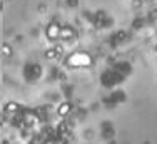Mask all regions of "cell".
<instances>
[{"instance_id":"cell-1","label":"cell","mask_w":157,"mask_h":144,"mask_svg":"<svg viewBox=\"0 0 157 144\" xmlns=\"http://www.w3.org/2000/svg\"><path fill=\"white\" fill-rule=\"evenodd\" d=\"M60 30H62V29H59V25L52 24V25H49V29H47V35L50 37V39H57V37H60Z\"/></svg>"},{"instance_id":"cell-2","label":"cell","mask_w":157,"mask_h":144,"mask_svg":"<svg viewBox=\"0 0 157 144\" xmlns=\"http://www.w3.org/2000/svg\"><path fill=\"white\" fill-rule=\"evenodd\" d=\"M69 112H70V104L69 102L62 104V106L59 107V114H60V116H67Z\"/></svg>"},{"instance_id":"cell-3","label":"cell","mask_w":157,"mask_h":144,"mask_svg":"<svg viewBox=\"0 0 157 144\" xmlns=\"http://www.w3.org/2000/svg\"><path fill=\"white\" fill-rule=\"evenodd\" d=\"M72 35H74V32L70 30V29H62V30H60V37H62V39H70Z\"/></svg>"},{"instance_id":"cell-4","label":"cell","mask_w":157,"mask_h":144,"mask_svg":"<svg viewBox=\"0 0 157 144\" xmlns=\"http://www.w3.org/2000/svg\"><path fill=\"white\" fill-rule=\"evenodd\" d=\"M17 109H19V106H17L15 102H9V104H7V111L14 112V111H17Z\"/></svg>"},{"instance_id":"cell-5","label":"cell","mask_w":157,"mask_h":144,"mask_svg":"<svg viewBox=\"0 0 157 144\" xmlns=\"http://www.w3.org/2000/svg\"><path fill=\"white\" fill-rule=\"evenodd\" d=\"M4 54H5V55H9V54H10V49H9V45H4Z\"/></svg>"},{"instance_id":"cell-6","label":"cell","mask_w":157,"mask_h":144,"mask_svg":"<svg viewBox=\"0 0 157 144\" xmlns=\"http://www.w3.org/2000/svg\"><path fill=\"white\" fill-rule=\"evenodd\" d=\"M154 50H156V54H157V45H156V47H154Z\"/></svg>"}]
</instances>
